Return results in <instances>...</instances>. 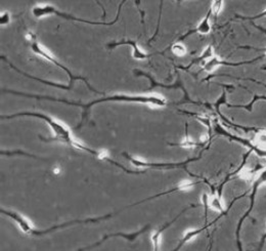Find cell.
<instances>
[{"mask_svg":"<svg viewBox=\"0 0 266 251\" xmlns=\"http://www.w3.org/2000/svg\"><path fill=\"white\" fill-rule=\"evenodd\" d=\"M198 205H189L188 207H186V208H184L180 213H178L177 214V217L176 218H174L171 222H169V223H166L165 225H163L153 236H151V241H153V244H154V250L158 251L160 249V239H161V236H162V234H163V232L166 230V229H168L172 224H174L177 220H178V218H180L186 210H188V209H191V208H194V207H197Z\"/></svg>","mask_w":266,"mask_h":251,"instance_id":"obj_13","label":"cell"},{"mask_svg":"<svg viewBox=\"0 0 266 251\" xmlns=\"http://www.w3.org/2000/svg\"><path fill=\"white\" fill-rule=\"evenodd\" d=\"M126 1H122L119 5V8H118V12H117V15L115 17L114 21L110 22V23H107V22H91V21H87V20H83V19H80V17H76L72 14H68L66 12H63V11H60L58 10L55 7H53L52 5H43V6H36L33 8V14L34 16L36 17H42L44 15H48V14H55L58 16H62L64 19H67V20H72V21H76V22H81V23H86V24H90V25H103V26H112L114 25L115 23H117V21L119 20V16H120V12H121V8L123 6V4L125 3Z\"/></svg>","mask_w":266,"mask_h":251,"instance_id":"obj_5","label":"cell"},{"mask_svg":"<svg viewBox=\"0 0 266 251\" xmlns=\"http://www.w3.org/2000/svg\"><path fill=\"white\" fill-rule=\"evenodd\" d=\"M148 229H149V225H146V226H145V227H143L141 230H139V231H137V232H134V233H131V234H125V233H114V234H108V235L104 236V237H103L99 242H97V243H94V244H92V245H89V246H86V247L80 248L79 250L81 251L91 249V248H93V247L100 246L103 242L107 241L108 239H110V238H115V237H121V238L126 239V240H127V241H129V242H134L138 236H140L141 234L145 233Z\"/></svg>","mask_w":266,"mask_h":251,"instance_id":"obj_10","label":"cell"},{"mask_svg":"<svg viewBox=\"0 0 266 251\" xmlns=\"http://www.w3.org/2000/svg\"><path fill=\"white\" fill-rule=\"evenodd\" d=\"M214 131L219 135H223L230 138L231 140H234L243 145L244 147L249 149V152L255 153L258 157L266 159V130L257 131L253 139H248V138L235 135L229 132L227 130H225L218 122L214 123Z\"/></svg>","mask_w":266,"mask_h":251,"instance_id":"obj_4","label":"cell"},{"mask_svg":"<svg viewBox=\"0 0 266 251\" xmlns=\"http://www.w3.org/2000/svg\"><path fill=\"white\" fill-rule=\"evenodd\" d=\"M266 184V168L263 169L262 171H260V173L255 177V180L253 181L252 184V189H251V193H250V205L248 210L243 214V217L240 219L239 223H238V227H237V231H236V238H237V244H238V248L239 250H242V242H241V231H242V226L244 224V222L249 218V216L251 214V212L254 209L255 206V200H256V196L258 194L259 188L261 186H263Z\"/></svg>","mask_w":266,"mask_h":251,"instance_id":"obj_7","label":"cell"},{"mask_svg":"<svg viewBox=\"0 0 266 251\" xmlns=\"http://www.w3.org/2000/svg\"><path fill=\"white\" fill-rule=\"evenodd\" d=\"M266 242V229L265 232L263 233V235H262V237H261V239H260V243H259V247H258V249L259 250H261L262 248H263V246H264V244H265Z\"/></svg>","mask_w":266,"mask_h":251,"instance_id":"obj_23","label":"cell"},{"mask_svg":"<svg viewBox=\"0 0 266 251\" xmlns=\"http://www.w3.org/2000/svg\"><path fill=\"white\" fill-rule=\"evenodd\" d=\"M222 4H223V2L220 1V0H217V1L212 2V5H211V7H210V10H211L212 14L217 15V14L220 12L221 8H222Z\"/></svg>","mask_w":266,"mask_h":251,"instance_id":"obj_21","label":"cell"},{"mask_svg":"<svg viewBox=\"0 0 266 251\" xmlns=\"http://www.w3.org/2000/svg\"><path fill=\"white\" fill-rule=\"evenodd\" d=\"M31 49H32V51L34 52V53H36V55H38V56H40V57H42L43 59H45V60H47V61H49L50 63H52L53 65H55L56 67H59V68H61L62 70H64L67 74H68V76L70 77V86H73V83H74V81L75 80H82L86 85H87V87L91 91V92H93V93H97V94H100V95H104V93H102V92H99V91H97V89H94L90 84H89V82L87 81V79L86 78H84V77H82V76H75V75H73L72 74V72L66 67V66H64L62 63H60L58 60H55L53 57H51L44 48H42V46L38 43V41L36 40V37H35V35H32V42H31Z\"/></svg>","mask_w":266,"mask_h":251,"instance_id":"obj_6","label":"cell"},{"mask_svg":"<svg viewBox=\"0 0 266 251\" xmlns=\"http://www.w3.org/2000/svg\"><path fill=\"white\" fill-rule=\"evenodd\" d=\"M23 116H30V117H37V118H40L42 120H44L49 127L51 128V130L54 132V136L52 137H48V138H44L43 136H39L41 140L43 141H46V142H49V141H59V142H63V144H67L69 146H72L76 149H79V150H82V151H85L96 157H100L101 159H105L106 156L102 155L100 152L96 151V150H92L90 148H87L83 145H81L80 142L74 140V138L72 137L71 135V132L70 130L66 127L65 126H63L61 122L54 120L53 118L45 115V114H42V113H35V112H21V113H16V114H12V115H7V116H4V115H1L0 118L1 119H12V118H15V117H23Z\"/></svg>","mask_w":266,"mask_h":251,"instance_id":"obj_2","label":"cell"},{"mask_svg":"<svg viewBox=\"0 0 266 251\" xmlns=\"http://www.w3.org/2000/svg\"><path fill=\"white\" fill-rule=\"evenodd\" d=\"M171 50L172 52L177 56V57H183L186 55V48L183 44H181L180 42H176L171 46Z\"/></svg>","mask_w":266,"mask_h":251,"instance_id":"obj_18","label":"cell"},{"mask_svg":"<svg viewBox=\"0 0 266 251\" xmlns=\"http://www.w3.org/2000/svg\"><path fill=\"white\" fill-rule=\"evenodd\" d=\"M1 58V60L2 61H4V62H6L9 66H10V68L11 69H13L14 71H16L17 73H20V74H22V75H24V76H26V77H28V78H30V79H34V80H36V81H39V82H41V83H43V84H46V85H50V86H53V87H56V88H62V89H66V91H71V88H72V86H70V85H62V84H58V83H53V82H49V81H46V80H43V79H40V78H37V77H34V76H31V75H29V74H27V73H25V72H23V71H21L20 69H17L15 66H13L5 57H3V56H1L0 57Z\"/></svg>","mask_w":266,"mask_h":251,"instance_id":"obj_14","label":"cell"},{"mask_svg":"<svg viewBox=\"0 0 266 251\" xmlns=\"http://www.w3.org/2000/svg\"><path fill=\"white\" fill-rule=\"evenodd\" d=\"M214 57V51H213V46L212 45H208L207 47H206V49L203 51V53L199 57V58H197V59H195V60H193L192 62H191V64L187 66V67H180L181 69H183V70H188L193 65H196V64H200V63H202L203 61H205V60H210V59H212Z\"/></svg>","mask_w":266,"mask_h":251,"instance_id":"obj_16","label":"cell"},{"mask_svg":"<svg viewBox=\"0 0 266 251\" xmlns=\"http://www.w3.org/2000/svg\"><path fill=\"white\" fill-rule=\"evenodd\" d=\"M120 45H129L132 47V57L133 59L135 60H145V59H148L153 56L151 55H148V53H145L144 51H142L139 46L137 45V42L134 41V40H122V41H117V42H111L109 43L107 46L108 48L110 49H113L115 47H118Z\"/></svg>","mask_w":266,"mask_h":251,"instance_id":"obj_11","label":"cell"},{"mask_svg":"<svg viewBox=\"0 0 266 251\" xmlns=\"http://www.w3.org/2000/svg\"><path fill=\"white\" fill-rule=\"evenodd\" d=\"M0 154H1V155H4V156L23 155V156H26V157H32V158H34V159H40V158H38V157L35 156V155H31V154L26 153V152L21 151V150H16V151H0Z\"/></svg>","mask_w":266,"mask_h":251,"instance_id":"obj_19","label":"cell"},{"mask_svg":"<svg viewBox=\"0 0 266 251\" xmlns=\"http://www.w3.org/2000/svg\"><path fill=\"white\" fill-rule=\"evenodd\" d=\"M210 147V144L207 145V147H205L200 155L196 158H191V159H187L186 161H183V162H178V163H155V162H144V161H140V160H137L135 158L131 157L130 155H128L127 153H123V156L129 160L133 165H135L136 167H147V168H157V169H174V168H184L186 172L189 173V171L186 169V165L194 162V161H198L202 158V154L204 153V151H206L207 149H209ZM192 175V173H189Z\"/></svg>","mask_w":266,"mask_h":251,"instance_id":"obj_8","label":"cell"},{"mask_svg":"<svg viewBox=\"0 0 266 251\" xmlns=\"http://www.w3.org/2000/svg\"><path fill=\"white\" fill-rule=\"evenodd\" d=\"M257 102H266V96L254 95L252 101H251L250 103L246 104V105H230V104H226V106H227L229 108H241V109L247 110L248 112H252L253 107H254V105H255Z\"/></svg>","mask_w":266,"mask_h":251,"instance_id":"obj_17","label":"cell"},{"mask_svg":"<svg viewBox=\"0 0 266 251\" xmlns=\"http://www.w3.org/2000/svg\"><path fill=\"white\" fill-rule=\"evenodd\" d=\"M212 12L211 10L209 9V11L207 12L206 16L201 21V23L193 30H189L187 33H185L184 35L180 36L177 40V42H181L182 40H184L185 38H187L188 36L193 35V34H196V33H199V34H202V35H207L211 32V24H210V16H211Z\"/></svg>","mask_w":266,"mask_h":251,"instance_id":"obj_12","label":"cell"},{"mask_svg":"<svg viewBox=\"0 0 266 251\" xmlns=\"http://www.w3.org/2000/svg\"><path fill=\"white\" fill-rule=\"evenodd\" d=\"M236 17L244 20V21H256V20H260V19H265L266 17V8L264 10H262L261 12H259L258 14L255 15H251V16H244V15H239L237 14Z\"/></svg>","mask_w":266,"mask_h":251,"instance_id":"obj_20","label":"cell"},{"mask_svg":"<svg viewBox=\"0 0 266 251\" xmlns=\"http://www.w3.org/2000/svg\"><path fill=\"white\" fill-rule=\"evenodd\" d=\"M123 209H121L119 212H121ZM0 212L2 214H5L7 217H9L10 219H12L18 226L20 228L23 230V232H25L26 234H29V235H33V236H42V235H46L48 233H51L58 229H63V228H66V227H69V226H73V225H80V224H93V223H99V222H102V221H105V220H108V219H111L113 218L115 214L119 213V212H116V213H109L107 216H104V217H101V218H97V219H86V220H76V221H72V222H68V223H65V224H62V225H58V226H54L52 228H49L47 230H44V231H38V230H35L33 229L29 222L23 218L21 214L16 213V212H13V211H8V210H4V209H0Z\"/></svg>","mask_w":266,"mask_h":251,"instance_id":"obj_3","label":"cell"},{"mask_svg":"<svg viewBox=\"0 0 266 251\" xmlns=\"http://www.w3.org/2000/svg\"><path fill=\"white\" fill-rule=\"evenodd\" d=\"M262 57L256 58L254 60L251 61H246V62H238V63H231V62H226V61H222L220 59H218L217 57H213L212 59H210L209 61H207L203 68L201 69V71H206L208 73L213 72L217 67L219 66H230V67H238V66H243V65H247V64H252L254 62H257L258 60H260ZM200 71V72H201Z\"/></svg>","mask_w":266,"mask_h":251,"instance_id":"obj_9","label":"cell"},{"mask_svg":"<svg viewBox=\"0 0 266 251\" xmlns=\"http://www.w3.org/2000/svg\"><path fill=\"white\" fill-rule=\"evenodd\" d=\"M133 73H134L135 76H144V77H146V78L149 79V81H150V87H149L148 89H153V88H155V87H157V86L164 87V88H178V87H180V88H182V91L186 94V92H185V89H184V87L182 86V84H181L180 81H177L175 84H172V85H166V84H162V83H159V82L155 81V79H154L150 75H148V74H146V73H144V72H142V71H140V70H133Z\"/></svg>","mask_w":266,"mask_h":251,"instance_id":"obj_15","label":"cell"},{"mask_svg":"<svg viewBox=\"0 0 266 251\" xmlns=\"http://www.w3.org/2000/svg\"><path fill=\"white\" fill-rule=\"evenodd\" d=\"M2 93L5 94H12V95H16V96H22V97H27V98H33V99H37V100H48V101H53V102H60V103H65L68 105H72V106H77V107H81L83 109V113H82V119L80 124L77 126L76 128H80L83 126L86 117H87V113L88 110L97 104L100 103H105V102H129V103H140V104H148L151 106H156V107H166L168 105V102L162 98V97H158V96H125V95H115L112 97H108V98H104V99H100L93 102H90L89 104H81V103H76V102H70L67 100H61V99H55V98H51V97H46V96H36V95H30V94H24V93H18V92H14V91H8V89H2Z\"/></svg>","mask_w":266,"mask_h":251,"instance_id":"obj_1","label":"cell"},{"mask_svg":"<svg viewBox=\"0 0 266 251\" xmlns=\"http://www.w3.org/2000/svg\"><path fill=\"white\" fill-rule=\"evenodd\" d=\"M259 29H261V30H262V31H263V32H265V34H266V31H265V30H264V29H262V28H259ZM263 50H264V51H265V58H266V47H265V48H263ZM264 69H265V70H266V67H265V68H264Z\"/></svg>","mask_w":266,"mask_h":251,"instance_id":"obj_24","label":"cell"},{"mask_svg":"<svg viewBox=\"0 0 266 251\" xmlns=\"http://www.w3.org/2000/svg\"><path fill=\"white\" fill-rule=\"evenodd\" d=\"M9 20H10V16H9V13L8 12H4L1 14L0 16V24L1 25H6L9 23Z\"/></svg>","mask_w":266,"mask_h":251,"instance_id":"obj_22","label":"cell"}]
</instances>
